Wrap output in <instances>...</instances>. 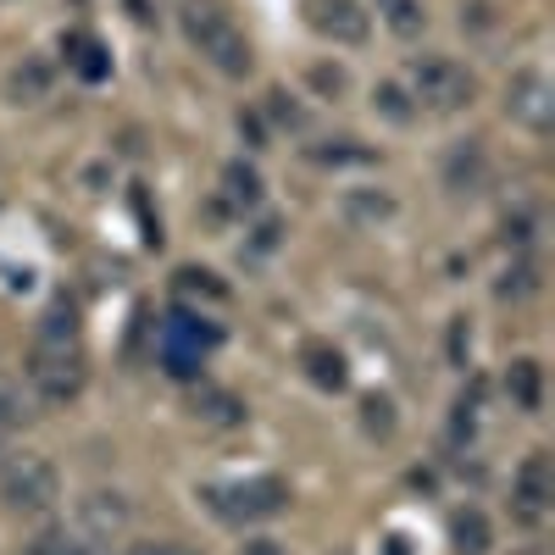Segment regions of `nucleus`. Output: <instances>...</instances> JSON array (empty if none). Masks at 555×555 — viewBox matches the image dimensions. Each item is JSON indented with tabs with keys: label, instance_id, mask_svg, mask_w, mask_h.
<instances>
[{
	"label": "nucleus",
	"instance_id": "cd10ccee",
	"mask_svg": "<svg viewBox=\"0 0 555 555\" xmlns=\"http://www.w3.org/2000/svg\"><path fill=\"white\" fill-rule=\"evenodd\" d=\"M12 423H17V400H12L7 389H0V434H7Z\"/></svg>",
	"mask_w": 555,
	"mask_h": 555
},
{
	"label": "nucleus",
	"instance_id": "b1692460",
	"mask_svg": "<svg viewBox=\"0 0 555 555\" xmlns=\"http://www.w3.org/2000/svg\"><path fill=\"white\" fill-rule=\"evenodd\" d=\"M467 345H473V339H467V322L455 317V328H450V356H455V361H467Z\"/></svg>",
	"mask_w": 555,
	"mask_h": 555
},
{
	"label": "nucleus",
	"instance_id": "4468645a",
	"mask_svg": "<svg viewBox=\"0 0 555 555\" xmlns=\"http://www.w3.org/2000/svg\"><path fill=\"white\" fill-rule=\"evenodd\" d=\"M67 62H73V73L89 78V83H101V78L112 73V62H106V51H101V39H89V34H73V39H67Z\"/></svg>",
	"mask_w": 555,
	"mask_h": 555
},
{
	"label": "nucleus",
	"instance_id": "423d86ee",
	"mask_svg": "<svg viewBox=\"0 0 555 555\" xmlns=\"http://www.w3.org/2000/svg\"><path fill=\"white\" fill-rule=\"evenodd\" d=\"M306 23L334 44H361L366 28H373L361 12V0H306Z\"/></svg>",
	"mask_w": 555,
	"mask_h": 555
},
{
	"label": "nucleus",
	"instance_id": "9b49d317",
	"mask_svg": "<svg viewBox=\"0 0 555 555\" xmlns=\"http://www.w3.org/2000/svg\"><path fill=\"white\" fill-rule=\"evenodd\" d=\"M300 361H306V378H311L317 389H345V384H350V366H345V356H339L334 345H306Z\"/></svg>",
	"mask_w": 555,
	"mask_h": 555
},
{
	"label": "nucleus",
	"instance_id": "6e6552de",
	"mask_svg": "<svg viewBox=\"0 0 555 555\" xmlns=\"http://www.w3.org/2000/svg\"><path fill=\"white\" fill-rule=\"evenodd\" d=\"M512 500H517V517H522V522H544L550 500H555V478H550V455H544V450L522 461V473H517V483H512Z\"/></svg>",
	"mask_w": 555,
	"mask_h": 555
},
{
	"label": "nucleus",
	"instance_id": "2eb2a0df",
	"mask_svg": "<svg viewBox=\"0 0 555 555\" xmlns=\"http://www.w3.org/2000/svg\"><path fill=\"white\" fill-rule=\"evenodd\" d=\"M201 423H217V428H234V423H245V405L228 395V389H201L195 395V405H190Z\"/></svg>",
	"mask_w": 555,
	"mask_h": 555
},
{
	"label": "nucleus",
	"instance_id": "393cba45",
	"mask_svg": "<svg viewBox=\"0 0 555 555\" xmlns=\"http://www.w3.org/2000/svg\"><path fill=\"white\" fill-rule=\"evenodd\" d=\"M311 78H317V89H334V95L345 89V73H339V67H317Z\"/></svg>",
	"mask_w": 555,
	"mask_h": 555
},
{
	"label": "nucleus",
	"instance_id": "0eeeda50",
	"mask_svg": "<svg viewBox=\"0 0 555 555\" xmlns=\"http://www.w3.org/2000/svg\"><path fill=\"white\" fill-rule=\"evenodd\" d=\"M505 112H512L517 122H528L533 133H544L550 128V117H555V106H550V83H544V73H517L512 83H505Z\"/></svg>",
	"mask_w": 555,
	"mask_h": 555
},
{
	"label": "nucleus",
	"instance_id": "f8f14e48",
	"mask_svg": "<svg viewBox=\"0 0 555 555\" xmlns=\"http://www.w3.org/2000/svg\"><path fill=\"white\" fill-rule=\"evenodd\" d=\"M505 395H512L522 411H539L544 405V366L539 361H512V373H505Z\"/></svg>",
	"mask_w": 555,
	"mask_h": 555
},
{
	"label": "nucleus",
	"instance_id": "f3484780",
	"mask_svg": "<svg viewBox=\"0 0 555 555\" xmlns=\"http://www.w3.org/2000/svg\"><path fill=\"white\" fill-rule=\"evenodd\" d=\"M44 89H51V67H44V62H23V67L12 73V101H17V106L44 101Z\"/></svg>",
	"mask_w": 555,
	"mask_h": 555
},
{
	"label": "nucleus",
	"instance_id": "f03ea898",
	"mask_svg": "<svg viewBox=\"0 0 555 555\" xmlns=\"http://www.w3.org/2000/svg\"><path fill=\"white\" fill-rule=\"evenodd\" d=\"M56 494H62V478L44 455L17 450L0 461V505L7 512H44V505H56Z\"/></svg>",
	"mask_w": 555,
	"mask_h": 555
},
{
	"label": "nucleus",
	"instance_id": "6ab92c4d",
	"mask_svg": "<svg viewBox=\"0 0 555 555\" xmlns=\"http://www.w3.org/2000/svg\"><path fill=\"white\" fill-rule=\"evenodd\" d=\"M378 7H384V23H389L400 39L423 34V7H416V0H378Z\"/></svg>",
	"mask_w": 555,
	"mask_h": 555
},
{
	"label": "nucleus",
	"instance_id": "a878e982",
	"mask_svg": "<svg viewBox=\"0 0 555 555\" xmlns=\"http://www.w3.org/2000/svg\"><path fill=\"white\" fill-rule=\"evenodd\" d=\"M128 555H195V550H183V544H133Z\"/></svg>",
	"mask_w": 555,
	"mask_h": 555
},
{
	"label": "nucleus",
	"instance_id": "aec40b11",
	"mask_svg": "<svg viewBox=\"0 0 555 555\" xmlns=\"http://www.w3.org/2000/svg\"><path fill=\"white\" fill-rule=\"evenodd\" d=\"M222 183H228V201H240V206H256L261 201V178L250 167H240V162L222 172Z\"/></svg>",
	"mask_w": 555,
	"mask_h": 555
},
{
	"label": "nucleus",
	"instance_id": "1a4fd4ad",
	"mask_svg": "<svg viewBox=\"0 0 555 555\" xmlns=\"http://www.w3.org/2000/svg\"><path fill=\"white\" fill-rule=\"evenodd\" d=\"M217 339H222V334L211 328L206 317H195V311H172L167 328H162V345H183V350H201V356H206Z\"/></svg>",
	"mask_w": 555,
	"mask_h": 555
},
{
	"label": "nucleus",
	"instance_id": "9d476101",
	"mask_svg": "<svg viewBox=\"0 0 555 555\" xmlns=\"http://www.w3.org/2000/svg\"><path fill=\"white\" fill-rule=\"evenodd\" d=\"M489 544H494V533H489V517L478 512V505L450 517V550L455 555H489Z\"/></svg>",
	"mask_w": 555,
	"mask_h": 555
},
{
	"label": "nucleus",
	"instance_id": "bb28decb",
	"mask_svg": "<svg viewBox=\"0 0 555 555\" xmlns=\"http://www.w3.org/2000/svg\"><path fill=\"white\" fill-rule=\"evenodd\" d=\"M240 555H284V544H278V539H250Z\"/></svg>",
	"mask_w": 555,
	"mask_h": 555
},
{
	"label": "nucleus",
	"instance_id": "4be33fe9",
	"mask_svg": "<svg viewBox=\"0 0 555 555\" xmlns=\"http://www.w3.org/2000/svg\"><path fill=\"white\" fill-rule=\"evenodd\" d=\"M28 555H89V550H83V544H73L67 533H39Z\"/></svg>",
	"mask_w": 555,
	"mask_h": 555
},
{
	"label": "nucleus",
	"instance_id": "f257e3e1",
	"mask_svg": "<svg viewBox=\"0 0 555 555\" xmlns=\"http://www.w3.org/2000/svg\"><path fill=\"white\" fill-rule=\"evenodd\" d=\"M183 34H190V44H195V51H201L222 78H245V73L256 67L250 39L234 28V17H228L217 0H190V7H183Z\"/></svg>",
	"mask_w": 555,
	"mask_h": 555
},
{
	"label": "nucleus",
	"instance_id": "20e7f679",
	"mask_svg": "<svg viewBox=\"0 0 555 555\" xmlns=\"http://www.w3.org/2000/svg\"><path fill=\"white\" fill-rule=\"evenodd\" d=\"M89 378L83 366V350L78 345H34V361H28V384L39 389V400L51 405H67Z\"/></svg>",
	"mask_w": 555,
	"mask_h": 555
},
{
	"label": "nucleus",
	"instance_id": "7ed1b4c3",
	"mask_svg": "<svg viewBox=\"0 0 555 555\" xmlns=\"http://www.w3.org/2000/svg\"><path fill=\"white\" fill-rule=\"evenodd\" d=\"M411 95L423 101L428 112H461V106H473L478 83H473L467 67L450 62V56H416L411 62Z\"/></svg>",
	"mask_w": 555,
	"mask_h": 555
},
{
	"label": "nucleus",
	"instance_id": "dca6fc26",
	"mask_svg": "<svg viewBox=\"0 0 555 555\" xmlns=\"http://www.w3.org/2000/svg\"><path fill=\"white\" fill-rule=\"evenodd\" d=\"M39 345H78V311L67 300H56L39 322Z\"/></svg>",
	"mask_w": 555,
	"mask_h": 555
},
{
	"label": "nucleus",
	"instance_id": "412c9836",
	"mask_svg": "<svg viewBox=\"0 0 555 555\" xmlns=\"http://www.w3.org/2000/svg\"><path fill=\"white\" fill-rule=\"evenodd\" d=\"M373 101H378V112H384L389 122H411V106H405V89H400V83H378Z\"/></svg>",
	"mask_w": 555,
	"mask_h": 555
},
{
	"label": "nucleus",
	"instance_id": "5701e85b",
	"mask_svg": "<svg viewBox=\"0 0 555 555\" xmlns=\"http://www.w3.org/2000/svg\"><path fill=\"white\" fill-rule=\"evenodd\" d=\"M361 411H366V428H378V434H389V400H366Z\"/></svg>",
	"mask_w": 555,
	"mask_h": 555
},
{
	"label": "nucleus",
	"instance_id": "a211bd4d",
	"mask_svg": "<svg viewBox=\"0 0 555 555\" xmlns=\"http://www.w3.org/2000/svg\"><path fill=\"white\" fill-rule=\"evenodd\" d=\"M162 366H167V378L195 384V378L206 373V356H201V350H183V345H162Z\"/></svg>",
	"mask_w": 555,
	"mask_h": 555
},
{
	"label": "nucleus",
	"instance_id": "39448f33",
	"mask_svg": "<svg viewBox=\"0 0 555 555\" xmlns=\"http://www.w3.org/2000/svg\"><path fill=\"white\" fill-rule=\"evenodd\" d=\"M211 512L228 517V522H261V517H278L289 505V483L284 478H245V483H228V489H211Z\"/></svg>",
	"mask_w": 555,
	"mask_h": 555
},
{
	"label": "nucleus",
	"instance_id": "ddd939ff",
	"mask_svg": "<svg viewBox=\"0 0 555 555\" xmlns=\"http://www.w3.org/2000/svg\"><path fill=\"white\" fill-rule=\"evenodd\" d=\"M444 178H450V190H455V195L478 190V183H483V145H478V139H467V145H455V156H450Z\"/></svg>",
	"mask_w": 555,
	"mask_h": 555
}]
</instances>
